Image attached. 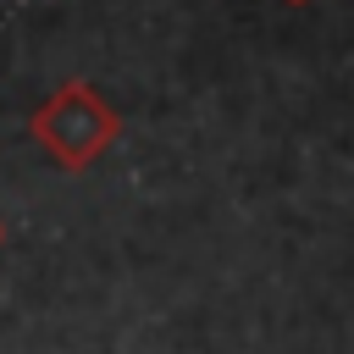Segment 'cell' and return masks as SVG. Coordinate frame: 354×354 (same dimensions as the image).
<instances>
[{
    "label": "cell",
    "mask_w": 354,
    "mask_h": 354,
    "mask_svg": "<svg viewBox=\"0 0 354 354\" xmlns=\"http://www.w3.org/2000/svg\"><path fill=\"white\" fill-rule=\"evenodd\" d=\"M0 243H6V227H0Z\"/></svg>",
    "instance_id": "3957f363"
},
{
    "label": "cell",
    "mask_w": 354,
    "mask_h": 354,
    "mask_svg": "<svg viewBox=\"0 0 354 354\" xmlns=\"http://www.w3.org/2000/svg\"><path fill=\"white\" fill-rule=\"evenodd\" d=\"M288 6H310V0H288Z\"/></svg>",
    "instance_id": "7a4b0ae2"
},
{
    "label": "cell",
    "mask_w": 354,
    "mask_h": 354,
    "mask_svg": "<svg viewBox=\"0 0 354 354\" xmlns=\"http://www.w3.org/2000/svg\"><path fill=\"white\" fill-rule=\"evenodd\" d=\"M28 138L61 166V171H88L116 138H122V116L116 105L88 83V77H66L44 94V105L28 116Z\"/></svg>",
    "instance_id": "6da1fadb"
}]
</instances>
